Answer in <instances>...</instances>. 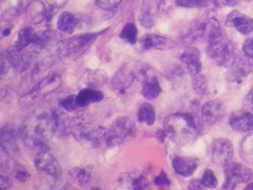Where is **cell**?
I'll list each match as a JSON object with an SVG mask.
<instances>
[{
  "label": "cell",
  "instance_id": "obj_13",
  "mask_svg": "<svg viewBox=\"0 0 253 190\" xmlns=\"http://www.w3.org/2000/svg\"><path fill=\"white\" fill-rule=\"evenodd\" d=\"M4 57L10 66L18 72H22L28 67L32 56V55L25 53L24 49H20L15 45L7 48Z\"/></svg>",
  "mask_w": 253,
  "mask_h": 190
},
{
  "label": "cell",
  "instance_id": "obj_35",
  "mask_svg": "<svg viewBox=\"0 0 253 190\" xmlns=\"http://www.w3.org/2000/svg\"><path fill=\"white\" fill-rule=\"evenodd\" d=\"M60 104L66 111L69 112V113L79 109L77 102V96L75 95H69L67 97H64L60 101Z\"/></svg>",
  "mask_w": 253,
  "mask_h": 190
},
{
  "label": "cell",
  "instance_id": "obj_43",
  "mask_svg": "<svg viewBox=\"0 0 253 190\" xmlns=\"http://www.w3.org/2000/svg\"><path fill=\"white\" fill-rule=\"evenodd\" d=\"M12 186V181L9 177L1 176L0 177V188L1 190H8Z\"/></svg>",
  "mask_w": 253,
  "mask_h": 190
},
{
  "label": "cell",
  "instance_id": "obj_27",
  "mask_svg": "<svg viewBox=\"0 0 253 190\" xmlns=\"http://www.w3.org/2000/svg\"><path fill=\"white\" fill-rule=\"evenodd\" d=\"M79 20L69 12H64L59 15L57 20V28L63 33L73 34L77 28Z\"/></svg>",
  "mask_w": 253,
  "mask_h": 190
},
{
  "label": "cell",
  "instance_id": "obj_25",
  "mask_svg": "<svg viewBox=\"0 0 253 190\" xmlns=\"http://www.w3.org/2000/svg\"><path fill=\"white\" fill-rule=\"evenodd\" d=\"M26 0H3L2 3V17L11 22L19 15Z\"/></svg>",
  "mask_w": 253,
  "mask_h": 190
},
{
  "label": "cell",
  "instance_id": "obj_49",
  "mask_svg": "<svg viewBox=\"0 0 253 190\" xmlns=\"http://www.w3.org/2000/svg\"><path fill=\"white\" fill-rule=\"evenodd\" d=\"M245 190H253V183H251V184H248V185L246 187Z\"/></svg>",
  "mask_w": 253,
  "mask_h": 190
},
{
  "label": "cell",
  "instance_id": "obj_44",
  "mask_svg": "<svg viewBox=\"0 0 253 190\" xmlns=\"http://www.w3.org/2000/svg\"><path fill=\"white\" fill-rule=\"evenodd\" d=\"M67 1L68 0H46V2L49 6H53L57 8L66 5Z\"/></svg>",
  "mask_w": 253,
  "mask_h": 190
},
{
  "label": "cell",
  "instance_id": "obj_12",
  "mask_svg": "<svg viewBox=\"0 0 253 190\" xmlns=\"http://www.w3.org/2000/svg\"><path fill=\"white\" fill-rule=\"evenodd\" d=\"M34 162L37 168L46 173L55 179H59L61 176V167L54 156L46 151L38 152L34 158Z\"/></svg>",
  "mask_w": 253,
  "mask_h": 190
},
{
  "label": "cell",
  "instance_id": "obj_36",
  "mask_svg": "<svg viewBox=\"0 0 253 190\" xmlns=\"http://www.w3.org/2000/svg\"><path fill=\"white\" fill-rule=\"evenodd\" d=\"M202 182L205 187L208 188H215L218 185V181L211 170H206L202 175Z\"/></svg>",
  "mask_w": 253,
  "mask_h": 190
},
{
  "label": "cell",
  "instance_id": "obj_14",
  "mask_svg": "<svg viewBox=\"0 0 253 190\" xmlns=\"http://www.w3.org/2000/svg\"><path fill=\"white\" fill-rule=\"evenodd\" d=\"M225 108L221 102L213 100L206 102L202 108V118L208 125L218 123L224 117Z\"/></svg>",
  "mask_w": 253,
  "mask_h": 190
},
{
  "label": "cell",
  "instance_id": "obj_46",
  "mask_svg": "<svg viewBox=\"0 0 253 190\" xmlns=\"http://www.w3.org/2000/svg\"><path fill=\"white\" fill-rule=\"evenodd\" d=\"M245 103L250 110H253V86L246 97Z\"/></svg>",
  "mask_w": 253,
  "mask_h": 190
},
{
  "label": "cell",
  "instance_id": "obj_48",
  "mask_svg": "<svg viewBox=\"0 0 253 190\" xmlns=\"http://www.w3.org/2000/svg\"><path fill=\"white\" fill-rule=\"evenodd\" d=\"M10 34H11V30H10L9 28H5V29L2 31V35H3L4 37L8 36Z\"/></svg>",
  "mask_w": 253,
  "mask_h": 190
},
{
  "label": "cell",
  "instance_id": "obj_15",
  "mask_svg": "<svg viewBox=\"0 0 253 190\" xmlns=\"http://www.w3.org/2000/svg\"><path fill=\"white\" fill-rule=\"evenodd\" d=\"M225 25L230 28H236L239 33L244 35H249L253 31V18L238 11H234L227 15Z\"/></svg>",
  "mask_w": 253,
  "mask_h": 190
},
{
  "label": "cell",
  "instance_id": "obj_18",
  "mask_svg": "<svg viewBox=\"0 0 253 190\" xmlns=\"http://www.w3.org/2000/svg\"><path fill=\"white\" fill-rule=\"evenodd\" d=\"M229 124L234 130L249 133L253 130V114L249 112H236L230 115Z\"/></svg>",
  "mask_w": 253,
  "mask_h": 190
},
{
  "label": "cell",
  "instance_id": "obj_32",
  "mask_svg": "<svg viewBox=\"0 0 253 190\" xmlns=\"http://www.w3.org/2000/svg\"><path fill=\"white\" fill-rule=\"evenodd\" d=\"M192 88L197 95L203 96L207 92L208 81L203 74H198L192 77Z\"/></svg>",
  "mask_w": 253,
  "mask_h": 190
},
{
  "label": "cell",
  "instance_id": "obj_10",
  "mask_svg": "<svg viewBox=\"0 0 253 190\" xmlns=\"http://www.w3.org/2000/svg\"><path fill=\"white\" fill-rule=\"evenodd\" d=\"M253 70L251 61L244 56L234 57L227 72V80L236 86H240Z\"/></svg>",
  "mask_w": 253,
  "mask_h": 190
},
{
  "label": "cell",
  "instance_id": "obj_6",
  "mask_svg": "<svg viewBox=\"0 0 253 190\" xmlns=\"http://www.w3.org/2000/svg\"><path fill=\"white\" fill-rule=\"evenodd\" d=\"M235 45L224 35L209 41L207 52L209 57L214 61L215 64L220 66H227L235 53Z\"/></svg>",
  "mask_w": 253,
  "mask_h": 190
},
{
  "label": "cell",
  "instance_id": "obj_33",
  "mask_svg": "<svg viewBox=\"0 0 253 190\" xmlns=\"http://www.w3.org/2000/svg\"><path fill=\"white\" fill-rule=\"evenodd\" d=\"M241 154L246 161L253 163V134L247 136L242 142Z\"/></svg>",
  "mask_w": 253,
  "mask_h": 190
},
{
  "label": "cell",
  "instance_id": "obj_20",
  "mask_svg": "<svg viewBox=\"0 0 253 190\" xmlns=\"http://www.w3.org/2000/svg\"><path fill=\"white\" fill-rule=\"evenodd\" d=\"M1 147L8 155H15L18 152L17 133L12 126H5L1 130Z\"/></svg>",
  "mask_w": 253,
  "mask_h": 190
},
{
  "label": "cell",
  "instance_id": "obj_4",
  "mask_svg": "<svg viewBox=\"0 0 253 190\" xmlns=\"http://www.w3.org/2000/svg\"><path fill=\"white\" fill-rule=\"evenodd\" d=\"M107 30L96 32L86 33L71 37L59 41L56 45V54L60 57L77 59L90 48L97 38Z\"/></svg>",
  "mask_w": 253,
  "mask_h": 190
},
{
  "label": "cell",
  "instance_id": "obj_47",
  "mask_svg": "<svg viewBox=\"0 0 253 190\" xmlns=\"http://www.w3.org/2000/svg\"><path fill=\"white\" fill-rule=\"evenodd\" d=\"M167 136H167V133L165 130H158V131L157 132L156 137L159 140L160 142L163 143Z\"/></svg>",
  "mask_w": 253,
  "mask_h": 190
},
{
  "label": "cell",
  "instance_id": "obj_21",
  "mask_svg": "<svg viewBox=\"0 0 253 190\" xmlns=\"http://www.w3.org/2000/svg\"><path fill=\"white\" fill-rule=\"evenodd\" d=\"M46 11L47 10L43 2L40 0H34L27 6L25 15L29 23L38 25L46 18Z\"/></svg>",
  "mask_w": 253,
  "mask_h": 190
},
{
  "label": "cell",
  "instance_id": "obj_41",
  "mask_svg": "<svg viewBox=\"0 0 253 190\" xmlns=\"http://www.w3.org/2000/svg\"><path fill=\"white\" fill-rule=\"evenodd\" d=\"M243 52L244 56L249 59H253V38H249L245 41L243 46Z\"/></svg>",
  "mask_w": 253,
  "mask_h": 190
},
{
  "label": "cell",
  "instance_id": "obj_29",
  "mask_svg": "<svg viewBox=\"0 0 253 190\" xmlns=\"http://www.w3.org/2000/svg\"><path fill=\"white\" fill-rule=\"evenodd\" d=\"M138 120L140 123H145L147 126H153L156 120L155 108L151 103H142L138 112Z\"/></svg>",
  "mask_w": 253,
  "mask_h": 190
},
{
  "label": "cell",
  "instance_id": "obj_28",
  "mask_svg": "<svg viewBox=\"0 0 253 190\" xmlns=\"http://www.w3.org/2000/svg\"><path fill=\"white\" fill-rule=\"evenodd\" d=\"M107 79V74L100 69L88 70L84 74V82L91 89H97L105 83Z\"/></svg>",
  "mask_w": 253,
  "mask_h": 190
},
{
  "label": "cell",
  "instance_id": "obj_1",
  "mask_svg": "<svg viewBox=\"0 0 253 190\" xmlns=\"http://www.w3.org/2000/svg\"><path fill=\"white\" fill-rule=\"evenodd\" d=\"M59 126V116L48 109H38L24 121L22 134L24 141L32 147H43L53 138Z\"/></svg>",
  "mask_w": 253,
  "mask_h": 190
},
{
  "label": "cell",
  "instance_id": "obj_37",
  "mask_svg": "<svg viewBox=\"0 0 253 190\" xmlns=\"http://www.w3.org/2000/svg\"><path fill=\"white\" fill-rule=\"evenodd\" d=\"M135 190H143L149 189V183L144 176H138L131 181V188Z\"/></svg>",
  "mask_w": 253,
  "mask_h": 190
},
{
  "label": "cell",
  "instance_id": "obj_7",
  "mask_svg": "<svg viewBox=\"0 0 253 190\" xmlns=\"http://www.w3.org/2000/svg\"><path fill=\"white\" fill-rule=\"evenodd\" d=\"M135 133V124L133 120L126 116L117 117L107 130L106 144L118 145L124 142L128 136H133Z\"/></svg>",
  "mask_w": 253,
  "mask_h": 190
},
{
  "label": "cell",
  "instance_id": "obj_40",
  "mask_svg": "<svg viewBox=\"0 0 253 190\" xmlns=\"http://www.w3.org/2000/svg\"><path fill=\"white\" fill-rule=\"evenodd\" d=\"M155 185L158 187H164V186L170 185V181L168 178V174L165 171H161L159 175L155 178Z\"/></svg>",
  "mask_w": 253,
  "mask_h": 190
},
{
  "label": "cell",
  "instance_id": "obj_38",
  "mask_svg": "<svg viewBox=\"0 0 253 190\" xmlns=\"http://www.w3.org/2000/svg\"><path fill=\"white\" fill-rule=\"evenodd\" d=\"M123 0H96V5L101 9L111 10L118 6Z\"/></svg>",
  "mask_w": 253,
  "mask_h": 190
},
{
  "label": "cell",
  "instance_id": "obj_11",
  "mask_svg": "<svg viewBox=\"0 0 253 190\" xmlns=\"http://www.w3.org/2000/svg\"><path fill=\"white\" fill-rule=\"evenodd\" d=\"M234 156V146L227 139H216L211 149L212 161L219 167H225Z\"/></svg>",
  "mask_w": 253,
  "mask_h": 190
},
{
  "label": "cell",
  "instance_id": "obj_24",
  "mask_svg": "<svg viewBox=\"0 0 253 190\" xmlns=\"http://www.w3.org/2000/svg\"><path fill=\"white\" fill-rule=\"evenodd\" d=\"M162 89L155 76H148L141 82V95L148 100H155L161 95Z\"/></svg>",
  "mask_w": 253,
  "mask_h": 190
},
{
  "label": "cell",
  "instance_id": "obj_2",
  "mask_svg": "<svg viewBox=\"0 0 253 190\" xmlns=\"http://www.w3.org/2000/svg\"><path fill=\"white\" fill-rule=\"evenodd\" d=\"M164 130L167 136L180 145L192 144L199 136V123L189 113H171L166 117Z\"/></svg>",
  "mask_w": 253,
  "mask_h": 190
},
{
  "label": "cell",
  "instance_id": "obj_22",
  "mask_svg": "<svg viewBox=\"0 0 253 190\" xmlns=\"http://www.w3.org/2000/svg\"><path fill=\"white\" fill-rule=\"evenodd\" d=\"M141 46L145 49H167L173 48V41L158 35H145L141 38Z\"/></svg>",
  "mask_w": 253,
  "mask_h": 190
},
{
  "label": "cell",
  "instance_id": "obj_17",
  "mask_svg": "<svg viewBox=\"0 0 253 190\" xmlns=\"http://www.w3.org/2000/svg\"><path fill=\"white\" fill-rule=\"evenodd\" d=\"M180 60L186 65L188 72L192 77L201 73L202 65L200 50L197 48H189L181 54Z\"/></svg>",
  "mask_w": 253,
  "mask_h": 190
},
{
  "label": "cell",
  "instance_id": "obj_26",
  "mask_svg": "<svg viewBox=\"0 0 253 190\" xmlns=\"http://www.w3.org/2000/svg\"><path fill=\"white\" fill-rule=\"evenodd\" d=\"M69 175L80 187H86L92 181V170L88 167H75L69 171Z\"/></svg>",
  "mask_w": 253,
  "mask_h": 190
},
{
  "label": "cell",
  "instance_id": "obj_39",
  "mask_svg": "<svg viewBox=\"0 0 253 190\" xmlns=\"http://www.w3.org/2000/svg\"><path fill=\"white\" fill-rule=\"evenodd\" d=\"M15 177L18 181L22 183H25L31 179V175L25 169L22 168L21 166L15 167Z\"/></svg>",
  "mask_w": 253,
  "mask_h": 190
},
{
  "label": "cell",
  "instance_id": "obj_3",
  "mask_svg": "<svg viewBox=\"0 0 253 190\" xmlns=\"http://www.w3.org/2000/svg\"><path fill=\"white\" fill-rule=\"evenodd\" d=\"M83 117H76L72 120V134L79 143L86 147L96 148L106 143L107 130L101 126H91Z\"/></svg>",
  "mask_w": 253,
  "mask_h": 190
},
{
  "label": "cell",
  "instance_id": "obj_16",
  "mask_svg": "<svg viewBox=\"0 0 253 190\" xmlns=\"http://www.w3.org/2000/svg\"><path fill=\"white\" fill-rule=\"evenodd\" d=\"M159 12L158 0H143L139 13V22L145 28H151L156 23Z\"/></svg>",
  "mask_w": 253,
  "mask_h": 190
},
{
  "label": "cell",
  "instance_id": "obj_42",
  "mask_svg": "<svg viewBox=\"0 0 253 190\" xmlns=\"http://www.w3.org/2000/svg\"><path fill=\"white\" fill-rule=\"evenodd\" d=\"M242 0H214V5L217 8L234 7L238 5Z\"/></svg>",
  "mask_w": 253,
  "mask_h": 190
},
{
  "label": "cell",
  "instance_id": "obj_9",
  "mask_svg": "<svg viewBox=\"0 0 253 190\" xmlns=\"http://www.w3.org/2000/svg\"><path fill=\"white\" fill-rule=\"evenodd\" d=\"M225 182L222 188L234 190L238 184H247L253 180V171L239 163H229L225 166Z\"/></svg>",
  "mask_w": 253,
  "mask_h": 190
},
{
  "label": "cell",
  "instance_id": "obj_45",
  "mask_svg": "<svg viewBox=\"0 0 253 190\" xmlns=\"http://www.w3.org/2000/svg\"><path fill=\"white\" fill-rule=\"evenodd\" d=\"M205 186L202 184V181L199 180H193L189 185V190H203Z\"/></svg>",
  "mask_w": 253,
  "mask_h": 190
},
{
  "label": "cell",
  "instance_id": "obj_8",
  "mask_svg": "<svg viewBox=\"0 0 253 190\" xmlns=\"http://www.w3.org/2000/svg\"><path fill=\"white\" fill-rule=\"evenodd\" d=\"M141 64L138 62H128L119 69L113 79L112 85L114 90L120 95H124L132 86L134 82L138 80Z\"/></svg>",
  "mask_w": 253,
  "mask_h": 190
},
{
  "label": "cell",
  "instance_id": "obj_19",
  "mask_svg": "<svg viewBox=\"0 0 253 190\" xmlns=\"http://www.w3.org/2000/svg\"><path fill=\"white\" fill-rule=\"evenodd\" d=\"M199 161L196 157H176L173 161V167L178 175L190 177L199 167Z\"/></svg>",
  "mask_w": 253,
  "mask_h": 190
},
{
  "label": "cell",
  "instance_id": "obj_34",
  "mask_svg": "<svg viewBox=\"0 0 253 190\" xmlns=\"http://www.w3.org/2000/svg\"><path fill=\"white\" fill-rule=\"evenodd\" d=\"M176 5L183 8H205L211 4V0H175Z\"/></svg>",
  "mask_w": 253,
  "mask_h": 190
},
{
  "label": "cell",
  "instance_id": "obj_31",
  "mask_svg": "<svg viewBox=\"0 0 253 190\" xmlns=\"http://www.w3.org/2000/svg\"><path fill=\"white\" fill-rule=\"evenodd\" d=\"M120 38L129 45H135L138 38V28L135 24L127 23L120 32Z\"/></svg>",
  "mask_w": 253,
  "mask_h": 190
},
{
  "label": "cell",
  "instance_id": "obj_23",
  "mask_svg": "<svg viewBox=\"0 0 253 190\" xmlns=\"http://www.w3.org/2000/svg\"><path fill=\"white\" fill-rule=\"evenodd\" d=\"M76 96L79 108L87 107L90 103H99L104 98V93L101 91L91 88L83 89Z\"/></svg>",
  "mask_w": 253,
  "mask_h": 190
},
{
  "label": "cell",
  "instance_id": "obj_30",
  "mask_svg": "<svg viewBox=\"0 0 253 190\" xmlns=\"http://www.w3.org/2000/svg\"><path fill=\"white\" fill-rule=\"evenodd\" d=\"M35 34L33 28L31 26L25 27L18 32L15 45L20 49H25L33 42Z\"/></svg>",
  "mask_w": 253,
  "mask_h": 190
},
{
  "label": "cell",
  "instance_id": "obj_5",
  "mask_svg": "<svg viewBox=\"0 0 253 190\" xmlns=\"http://www.w3.org/2000/svg\"><path fill=\"white\" fill-rule=\"evenodd\" d=\"M62 85V78L57 73H50L40 81L32 90L20 98L22 105H31L46 97L59 89Z\"/></svg>",
  "mask_w": 253,
  "mask_h": 190
}]
</instances>
